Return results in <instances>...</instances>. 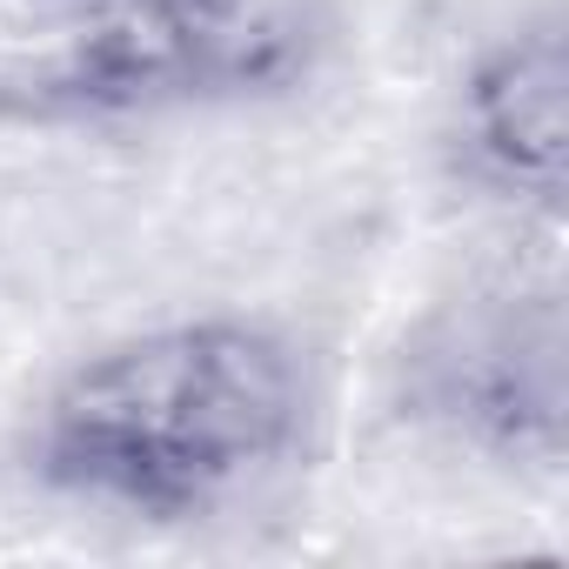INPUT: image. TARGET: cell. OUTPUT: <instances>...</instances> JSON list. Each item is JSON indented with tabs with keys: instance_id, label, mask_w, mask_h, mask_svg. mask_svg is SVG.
<instances>
[{
	"instance_id": "cell-1",
	"label": "cell",
	"mask_w": 569,
	"mask_h": 569,
	"mask_svg": "<svg viewBox=\"0 0 569 569\" xmlns=\"http://www.w3.org/2000/svg\"><path fill=\"white\" fill-rule=\"evenodd\" d=\"M309 416L316 382L289 336L194 316L81 356L28 422V469L108 516L201 522L289 469Z\"/></svg>"
},
{
	"instance_id": "cell-2",
	"label": "cell",
	"mask_w": 569,
	"mask_h": 569,
	"mask_svg": "<svg viewBox=\"0 0 569 569\" xmlns=\"http://www.w3.org/2000/svg\"><path fill=\"white\" fill-rule=\"evenodd\" d=\"M322 41V0H0V121L68 134L289 94Z\"/></svg>"
},
{
	"instance_id": "cell-3",
	"label": "cell",
	"mask_w": 569,
	"mask_h": 569,
	"mask_svg": "<svg viewBox=\"0 0 569 569\" xmlns=\"http://www.w3.org/2000/svg\"><path fill=\"white\" fill-rule=\"evenodd\" d=\"M396 409L496 469H556L569 409L562 296L489 281L436 316L396 356Z\"/></svg>"
},
{
	"instance_id": "cell-4",
	"label": "cell",
	"mask_w": 569,
	"mask_h": 569,
	"mask_svg": "<svg viewBox=\"0 0 569 569\" xmlns=\"http://www.w3.org/2000/svg\"><path fill=\"white\" fill-rule=\"evenodd\" d=\"M449 154L476 194L536 214L556 208L562 154H569V48L549 14L496 34L462 68Z\"/></svg>"
}]
</instances>
